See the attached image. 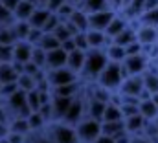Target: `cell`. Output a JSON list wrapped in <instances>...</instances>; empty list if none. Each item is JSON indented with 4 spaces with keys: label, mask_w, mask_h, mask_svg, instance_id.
I'll list each match as a JSON object with an SVG mask.
<instances>
[{
    "label": "cell",
    "mask_w": 158,
    "mask_h": 143,
    "mask_svg": "<svg viewBox=\"0 0 158 143\" xmlns=\"http://www.w3.org/2000/svg\"><path fill=\"white\" fill-rule=\"evenodd\" d=\"M30 61H31V63H35L39 68H44V63H46V51H44V50H40L39 46H33Z\"/></svg>",
    "instance_id": "cell-38"
},
{
    "label": "cell",
    "mask_w": 158,
    "mask_h": 143,
    "mask_svg": "<svg viewBox=\"0 0 158 143\" xmlns=\"http://www.w3.org/2000/svg\"><path fill=\"white\" fill-rule=\"evenodd\" d=\"M85 37H86V42H88V50H90V48H99V50H103V48L110 42V39L105 35L103 31H99V30H86V31H85Z\"/></svg>",
    "instance_id": "cell-18"
},
{
    "label": "cell",
    "mask_w": 158,
    "mask_h": 143,
    "mask_svg": "<svg viewBox=\"0 0 158 143\" xmlns=\"http://www.w3.org/2000/svg\"><path fill=\"white\" fill-rule=\"evenodd\" d=\"M121 119H123V116H121L119 105L107 103L105 110H103V116H101V121H121Z\"/></svg>",
    "instance_id": "cell-30"
},
{
    "label": "cell",
    "mask_w": 158,
    "mask_h": 143,
    "mask_svg": "<svg viewBox=\"0 0 158 143\" xmlns=\"http://www.w3.org/2000/svg\"><path fill=\"white\" fill-rule=\"evenodd\" d=\"M37 46H39L40 50H44V51H50V50L59 48V40L52 35V33H42V37H40V40H39Z\"/></svg>",
    "instance_id": "cell-34"
},
{
    "label": "cell",
    "mask_w": 158,
    "mask_h": 143,
    "mask_svg": "<svg viewBox=\"0 0 158 143\" xmlns=\"http://www.w3.org/2000/svg\"><path fill=\"white\" fill-rule=\"evenodd\" d=\"M74 97H59V96H52L50 99V105H52V116H53V121H61L63 116L66 114V110L70 107Z\"/></svg>",
    "instance_id": "cell-13"
},
{
    "label": "cell",
    "mask_w": 158,
    "mask_h": 143,
    "mask_svg": "<svg viewBox=\"0 0 158 143\" xmlns=\"http://www.w3.org/2000/svg\"><path fill=\"white\" fill-rule=\"evenodd\" d=\"M52 11H48L44 6H35V9H33V13L30 15V18L26 20L31 28H42V24L46 22V18H48V15H50Z\"/></svg>",
    "instance_id": "cell-22"
},
{
    "label": "cell",
    "mask_w": 158,
    "mask_h": 143,
    "mask_svg": "<svg viewBox=\"0 0 158 143\" xmlns=\"http://www.w3.org/2000/svg\"><path fill=\"white\" fill-rule=\"evenodd\" d=\"M116 11L112 9H99L94 13H88V30H99L103 31L107 28V24L110 22V18L114 17Z\"/></svg>",
    "instance_id": "cell-10"
},
{
    "label": "cell",
    "mask_w": 158,
    "mask_h": 143,
    "mask_svg": "<svg viewBox=\"0 0 158 143\" xmlns=\"http://www.w3.org/2000/svg\"><path fill=\"white\" fill-rule=\"evenodd\" d=\"M77 141H85V143H92L99 134H101V121L92 119V117H81L77 123L74 125Z\"/></svg>",
    "instance_id": "cell-3"
},
{
    "label": "cell",
    "mask_w": 158,
    "mask_h": 143,
    "mask_svg": "<svg viewBox=\"0 0 158 143\" xmlns=\"http://www.w3.org/2000/svg\"><path fill=\"white\" fill-rule=\"evenodd\" d=\"M35 2H37V6H42V2H44V0H35Z\"/></svg>",
    "instance_id": "cell-55"
},
{
    "label": "cell",
    "mask_w": 158,
    "mask_h": 143,
    "mask_svg": "<svg viewBox=\"0 0 158 143\" xmlns=\"http://www.w3.org/2000/svg\"><path fill=\"white\" fill-rule=\"evenodd\" d=\"M156 44H158V42H156Z\"/></svg>",
    "instance_id": "cell-58"
},
{
    "label": "cell",
    "mask_w": 158,
    "mask_h": 143,
    "mask_svg": "<svg viewBox=\"0 0 158 143\" xmlns=\"http://www.w3.org/2000/svg\"><path fill=\"white\" fill-rule=\"evenodd\" d=\"M81 81H74L68 84H61V86H53L52 88V96H59V97H77L81 94Z\"/></svg>",
    "instance_id": "cell-16"
},
{
    "label": "cell",
    "mask_w": 158,
    "mask_h": 143,
    "mask_svg": "<svg viewBox=\"0 0 158 143\" xmlns=\"http://www.w3.org/2000/svg\"><path fill=\"white\" fill-rule=\"evenodd\" d=\"M61 66H66V53L61 48H55V50L46 51L44 70H53V68H61Z\"/></svg>",
    "instance_id": "cell-14"
},
{
    "label": "cell",
    "mask_w": 158,
    "mask_h": 143,
    "mask_svg": "<svg viewBox=\"0 0 158 143\" xmlns=\"http://www.w3.org/2000/svg\"><path fill=\"white\" fill-rule=\"evenodd\" d=\"M7 127H9V132H17V134H24V136L30 134V127H28L26 117H11Z\"/></svg>",
    "instance_id": "cell-29"
},
{
    "label": "cell",
    "mask_w": 158,
    "mask_h": 143,
    "mask_svg": "<svg viewBox=\"0 0 158 143\" xmlns=\"http://www.w3.org/2000/svg\"><path fill=\"white\" fill-rule=\"evenodd\" d=\"M17 86H19V90H22V92L35 90V79H33L31 75H28V73H20V75L17 77Z\"/></svg>",
    "instance_id": "cell-35"
},
{
    "label": "cell",
    "mask_w": 158,
    "mask_h": 143,
    "mask_svg": "<svg viewBox=\"0 0 158 143\" xmlns=\"http://www.w3.org/2000/svg\"><path fill=\"white\" fill-rule=\"evenodd\" d=\"M46 81L53 88V86H61V84H68V83L79 81V75L74 73V72L70 70V68H66V66H61V68L46 70Z\"/></svg>",
    "instance_id": "cell-6"
},
{
    "label": "cell",
    "mask_w": 158,
    "mask_h": 143,
    "mask_svg": "<svg viewBox=\"0 0 158 143\" xmlns=\"http://www.w3.org/2000/svg\"><path fill=\"white\" fill-rule=\"evenodd\" d=\"M42 30H39V28H30V31H28V37H26V40L31 44V46H37L40 40V37H42Z\"/></svg>",
    "instance_id": "cell-42"
},
{
    "label": "cell",
    "mask_w": 158,
    "mask_h": 143,
    "mask_svg": "<svg viewBox=\"0 0 158 143\" xmlns=\"http://www.w3.org/2000/svg\"><path fill=\"white\" fill-rule=\"evenodd\" d=\"M138 22L140 24H145V26H153V28H158V7H153V9H145L140 13L138 17Z\"/></svg>",
    "instance_id": "cell-31"
},
{
    "label": "cell",
    "mask_w": 158,
    "mask_h": 143,
    "mask_svg": "<svg viewBox=\"0 0 158 143\" xmlns=\"http://www.w3.org/2000/svg\"><path fill=\"white\" fill-rule=\"evenodd\" d=\"M92 143H114V138H110V136H105V134H99L96 140Z\"/></svg>",
    "instance_id": "cell-50"
},
{
    "label": "cell",
    "mask_w": 158,
    "mask_h": 143,
    "mask_svg": "<svg viewBox=\"0 0 158 143\" xmlns=\"http://www.w3.org/2000/svg\"><path fill=\"white\" fill-rule=\"evenodd\" d=\"M138 112H140V116H142L145 121H151V119H156L158 117V108L155 107V103L151 101V97L138 101Z\"/></svg>",
    "instance_id": "cell-24"
},
{
    "label": "cell",
    "mask_w": 158,
    "mask_h": 143,
    "mask_svg": "<svg viewBox=\"0 0 158 143\" xmlns=\"http://www.w3.org/2000/svg\"><path fill=\"white\" fill-rule=\"evenodd\" d=\"M9 143H26V136L24 134H17V132H9L7 136H6Z\"/></svg>",
    "instance_id": "cell-48"
},
{
    "label": "cell",
    "mask_w": 158,
    "mask_h": 143,
    "mask_svg": "<svg viewBox=\"0 0 158 143\" xmlns=\"http://www.w3.org/2000/svg\"><path fill=\"white\" fill-rule=\"evenodd\" d=\"M9 134V127H7V123H2L0 121V138H6Z\"/></svg>",
    "instance_id": "cell-51"
},
{
    "label": "cell",
    "mask_w": 158,
    "mask_h": 143,
    "mask_svg": "<svg viewBox=\"0 0 158 143\" xmlns=\"http://www.w3.org/2000/svg\"><path fill=\"white\" fill-rule=\"evenodd\" d=\"M66 22H70L76 31H86L88 30V13H85L83 9L76 7L72 11V15L66 18Z\"/></svg>",
    "instance_id": "cell-19"
},
{
    "label": "cell",
    "mask_w": 158,
    "mask_h": 143,
    "mask_svg": "<svg viewBox=\"0 0 158 143\" xmlns=\"http://www.w3.org/2000/svg\"><path fill=\"white\" fill-rule=\"evenodd\" d=\"M125 77H129V75L125 73L121 63H107L105 68L99 72V75L96 79V84H99V86H103L110 92H116Z\"/></svg>",
    "instance_id": "cell-2"
},
{
    "label": "cell",
    "mask_w": 158,
    "mask_h": 143,
    "mask_svg": "<svg viewBox=\"0 0 158 143\" xmlns=\"http://www.w3.org/2000/svg\"><path fill=\"white\" fill-rule=\"evenodd\" d=\"M46 130L53 143H77V136L72 125H66L63 121H52L46 125Z\"/></svg>",
    "instance_id": "cell-4"
},
{
    "label": "cell",
    "mask_w": 158,
    "mask_h": 143,
    "mask_svg": "<svg viewBox=\"0 0 158 143\" xmlns=\"http://www.w3.org/2000/svg\"><path fill=\"white\" fill-rule=\"evenodd\" d=\"M19 2H20V0H0V4H2L6 9H9L11 13H13V9L17 7V4H19Z\"/></svg>",
    "instance_id": "cell-49"
},
{
    "label": "cell",
    "mask_w": 158,
    "mask_h": 143,
    "mask_svg": "<svg viewBox=\"0 0 158 143\" xmlns=\"http://www.w3.org/2000/svg\"><path fill=\"white\" fill-rule=\"evenodd\" d=\"M35 9V4L33 2H28V0H20L17 4V7L13 9V20H28L30 15L33 13Z\"/></svg>",
    "instance_id": "cell-21"
},
{
    "label": "cell",
    "mask_w": 158,
    "mask_h": 143,
    "mask_svg": "<svg viewBox=\"0 0 158 143\" xmlns=\"http://www.w3.org/2000/svg\"><path fill=\"white\" fill-rule=\"evenodd\" d=\"M143 125H145V119L140 116V112L138 114H132L129 117H123V129L131 136H140L142 130H143Z\"/></svg>",
    "instance_id": "cell-15"
},
{
    "label": "cell",
    "mask_w": 158,
    "mask_h": 143,
    "mask_svg": "<svg viewBox=\"0 0 158 143\" xmlns=\"http://www.w3.org/2000/svg\"><path fill=\"white\" fill-rule=\"evenodd\" d=\"M0 84H2V83H0Z\"/></svg>",
    "instance_id": "cell-57"
},
{
    "label": "cell",
    "mask_w": 158,
    "mask_h": 143,
    "mask_svg": "<svg viewBox=\"0 0 158 143\" xmlns=\"http://www.w3.org/2000/svg\"><path fill=\"white\" fill-rule=\"evenodd\" d=\"M7 61H11V46L0 44V63H7Z\"/></svg>",
    "instance_id": "cell-47"
},
{
    "label": "cell",
    "mask_w": 158,
    "mask_h": 143,
    "mask_svg": "<svg viewBox=\"0 0 158 143\" xmlns=\"http://www.w3.org/2000/svg\"><path fill=\"white\" fill-rule=\"evenodd\" d=\"M127 26H129V20H127L123 15H118V13H114V17L110 18V22L107 24V28L103 30V33H105V35H107L109 39H110V40H112V39L118 35V33L121 31V30H123V28H127Z\"/></svg>",
    "instance_id": "cell-17"
},
{
    "label": "cell",
    "mask_w": 158,
    "mask_h": 143,
    "mask_svg": "<svg viewBox=\"0 0 158 143\" xmlns=\"http://www.w3.org/2000/svg\"><path fill=\"white\" fill-rule=\"evenodd\" d=\"M9 26H11V30H13V33H15V39H17V40H26L28 31H30V28H31L26 20H13Z\"/></svg>",
    "instance_id": "cell-32"
},
{
    "label": "cell",
    "mask_w": 158,
    "mask_h": 143,
    "mask_svg": "<svg viewBox=\"0 0 158 143\" xmlns=\"http://www.w3.org/2000/svg\"><path fill=\"white\" fill-rule=\"evenodd\" d=\"M19 90V86H17V81L15 83H4V84H0V96L6 99V97H9L11 94H15Z\"/></svg>",
    "instance_id": "cell-41"
},
{
    "label": "cell",
    "mask_w": 158,
    "mask_h": 143,
    "mask_svg": "<svg viewBox=\"0 0 158 143\" xmlns=\"http://www.w3.org/2000/svg\"><path fill=\"white\" fill-rule=\"evenodd\" d=\"M26 121H28V127H30V132L31 130H42L48 123L42 119V116H40L39 112H30L28 116H26Z\"/></svg>",
    "instance_id": "cell-33"
},
{
    "label": "cell",
    "mask_w": 158,
    "mask_h": 143,
    "mask_svg": "<svg viewBox=\"0 0 158 143\" xmlns=\"http://www.w3.org/2000/svg\"><path fill=\"white\" fill-rule=\"evenodd\" d=\"M13 22V13L9 11V9H6L2 4H0V24L2 26H7V24H11Z\"/></svg>",
    "instance_id": "cell-45"
},
{
    "label": "cell",
    "mask_w": 158,
    "mask_h": 143,
    "mask_svg": "<svg viewBox=\"0 0 158 143\" xmlns=\"http://www.w3.org/2000/svg\"><path fill=\"white\" fill-rule=\"evenodd\" d=\"M151 101L155 103V107L158 108V92H155V94H151Z\"/></svg>",
    "instance_id": "cell-53"
},
{
    "label": "cell",
    "mask_w": 158,
    "mask_h": 143,
    "mask_svg": "<svg viewBox=\"0 0 158 143\" xmlns=\"http://www.w3.org/2000/svg\"><path fill=\"white\" fill-rule=\"evenodd\" d=\"M31 50L33 46L28 42V40H17L13 46H11V61L13 63H28L30 57H31Z\"/></svg>",
    "instance_id": "cell-11"
},
{
    "label": "cell",
    "mask_w": 158,
    "mask_h": 143,
    "mask_svg": "<svg viewBox=\"0 0 158 143\" xmlns=\"http://www.w3.org/2000/svg\"><path fill=\"white\" fill-rule=\"evenodd\" d=\"M72 39H74L77 50H81V51H86V50H88V42H86L85 31H79V33H76V35H72Z\"/></svg>",
    "instance_id": "cell-43"
},
{
    "label": "cell",
    "mask_w": 158,
    "mask_h": 143,
    "mask_svg": "<svg viewBox=\"0 0 158 143\" xmlns=\"http://www.w3.org/2000/svg\"><path fill=\"white\" fill-rule=\"evenodd\" d=\"M59 24H61V18H59L55 13H50V15H48V18H46V22L42 24V28H40V30H42L44 33H52Z\"/></svg>",
    "instance_id": "cell-39"
},
{
    "label": "cell",
    "mask_w": 158,
    "mask_h": 143,
    "mask_svg": "<svg viewBox=\"0 0 158 143\" xmlns=\"http://www.w3.org/2000/svg\"><path fill=\"white\" fill-rule=\"evenodd\" d=\"M156 129H158V117H156Z\"/></svg>",
    "instance_id": "cell-56"
},
{
    "label": "cell",
    "mask_w": 158,
    "mask_h": 143,
    "mask_svg": "<svg viewBox=\"0 0 158 143\" xmlns=\"http://www.w3.org/2000/svg\"><path fill=\"white\" fill-rule=\"evenodd\" d=\"M136 40H138L142 46L156 44L158 42V28L145 26V24H138V26H136Z\"/></svg>",
    "instance_id": "cell-12"
},
{
    "label": "cell",
    "mask_w": 158,
    "mask_h": 143,
    "mask_svg": "<svg viewBox=\"0 0 158 143\" xmlns=\"http://www.w3.org/2000/svg\"><path fill=\"white\" fill-rule=\"evenodd\" d=\"M0 143H9V140L7 138H0Z\"/></svg>",
    "instance_id": "cell-54"
},
{
    "label": "cell",
    "mask_w": 158,
    "mask_h": 143,
    "mask_svg": "<svg viewBox=\"0 0 158 143\" xmlns=\"http://www.w3.org/2000/svg\"><path fill=\"white\" fill-rule=\"evenodd\" d=\"M123 129V119L121 121H101V134L105 136H110V138H116Z\"/></svg>",
    "instance_id": "cell-28"
},
{
    "label": "cell",
    "mask_w": 158,
    "mask_h": 143,
    "mask_svg": "<svg viewBox=\"0 0 158 143\" xmlns=\"http://www.w3.org/2000/svg\"><path fill=\"white\" fill-rule=\"evenodd\" d=\"M17 42V39H15V33H13V30H11V26L7 24V26H2L0 24V44H4V46H13Z\"/></svg>",
    "instance_id": "cell-36"
},
{
    "label": "cell",
    "mask_w": 158,
    "mask_h": 143,
    "mask_svg": "<svg viewBox=\"0 0 158 143\" xmlns=\"http://www.w3.org/2000/svg\"><path fill=\"white\" fill-rule=\"evenodd\" d=\"M103 51H105V55H107V61L109 63H121L127 55H125V50H123V46H118V44H114L112 40L103 48Z\"/></svg>",
    "instance_id": "cell-23"
},
{
    "label": "cell",
    "mask_w": 158,
    "mask_h": 143,
    "mask_svg": "<svg viewBox=\"0 0 158 143\" xmlns=\"http://www.w3.org/2000/svg\"><path fill=\"white\" fill-rule=\"evenodd\" d=\"M107 55L103 50L99 48H90L85 51V64H83V70L79 73V79H85L88 83H96L99 72L105 68L107 64Z\"/></svg>",
    "instance_id": "cell-1"
},
{
    "label": "cell",
    "mask_w": 158,
    "mask_h": 143,
    "mask_svg": "<svg viewBox=\"0 0 158 143\" xmlns=\"http://www.w3.org/2000/svg\"><path fill=\"white\" fill-rule=\"evenodd\" d=\"M52 35L55 37V39L59 40V44H61L63 40H66V39H70V37H72V33H70V31L66 30V26H64V22H61V24H59V26H57V28H55V30L52 31Z\"/></svg>",
    "instance_id": "cell-40"
},
{
    "label": "cell",
    "mask_w": 158,
    "mask_h": 143,
    "mask_svg": "<svg viewBox=\"0 0 158 143\" xmlns=\"http://www.w3.org/2000/svg\"><path fill=\"white\" fill-rule=\"evenodd\" d=\"M26 105L30 108V112H37V110H39V107L42 105V101H40V94L37 90L26 92Z\"/></svg>",
    "instance_id": "cell-37"
},
{
    "label": "cell",
    "mask_w": 158,
    "mask_h": 143,
    "mask_svg": "<svg viewBox=\"0 0 158 143\" xmlns=\"http://www.w3.org/2000/svg\"><path fill=\"white\" fill-rule=\"evenodd\" d=\"M149 59L143 53H136V55H127L121 61V66L127 75H142L143 72L147 70Z\"/></svg>",
    "instance_id": "cell-7"
},
{
    "label": "cell",
    "mask_w": 158,
    "mask_h": 143,
    "mask_svg": "<svg viewBox=\"0 0 158 143\" xmlns=\"http://www.w3.org/2000/svg\"><path fill=\"white\" fill-rule=\"evenodd\" d=\"M81 117H85V97L79 94L77 97H74L72 99V103H70V107L66 110V114L63 116V123H66V125H76Z\"/></svg>",
    "instance_id": "cell-8"
},
{
    "label": "cell",
    "mask_w": 158,
    "mask_h": 143,
    "mask_svg": "<svg viewBox=\"0 0 158 143\" xmlns=\"http://www.w3.org/2000/svg\"><path fill=\"white\" fill-rule=\"evenodd\" d=\"M143 90V83H142V75H129L121 81L119 88L116 90L121 96H131V97H138L140 92Z\"/></svg>",
    "instance_id": "cell-9"
},
{
    "label": "cell",
    "mask_w": 158,
    "mask_h": 143,
    "mask_svg": "<svg viewBox=\"0 0 158 143\" xmlns=\"http://www.w3.org/2000/svg\"><path fill=\"white\" fill-rule=\"evenodd\" d=\"M17 77H19V72L13 66L11 61L0 63V83H2V84H4V83H15Z\"/></svg>",
    "instance_id": "cell-25"
},
{
    "label": "cell",
    "mask_w": 158,
    "mask_h": 143,
    "mask_svg": "<svg viewBox=\"0 0 158 143\" xmlns=\"http://www.w3.org/2000/svg\"><path fill=\"white\" fill-rule=\"evenodd\" d=\"M83 64H85V51L74 50V51L66 53V68H70L74 73L79 75L83 70Z\"/></svg>",
    "instance_id": "cell-20"
},
{
    "label": "cell",
    "mask_w": 158,
    "mask_h": 143,
    "mask_svg": "<svg viewBox=\"0 0 158 143\" xmlns=\"http://www.w3.org/2000/svg\"><path fill=\"white\" fill-rule=\"evenodd\" d=\"M131 143H153V141L147 140V138H143V136H140V138H138V136H132V141Z\"/></svg>",
    "instance_id": "cell-52"
},
{
    "label": "cell",
    "mask_w": 158,
    "mask_h": 143,
    "mask_svg": "<svg viewBox=\"0 0 158 143\" xmlns=\"http://www.w3.org/2000/svg\"><path fill=\"white\" fill-rule=\"evenodd\" d=\"M132 40H136V28H132L131 24H129L127 28H123L118 35L112 39V42L118 44V46H127V44L132 42Z\"/></svg>",
    "instance_id": "cell-26"
},
{
    "label": "cell",
    "mask_w": 158,
    "mask_h": 143,
    "mask_svg": "<svg viewBox=\"0 0 158 143\" xmlns=\"http://www.w3.org/2000/svg\"><path fill=\"white\" fill-rule=\"evenodd\" d=\"M77 7L83 9L85 13H94V11H99V9H110L107 0H81V4Z\"/></svg>",
    "instance_id": "cell-27"
},
{
    "label": "cell",
    "mask_w": 158,
    "mask_h": 143,
    "mask_svg": "<svg viewBox=\"0 0 158 143\" xmlns=\"http://www.w3.org/2000/svg\"><path fill=\"white\" fill-rule=\"evenodd\" d=\"M63 2H64V0H44V2H42V6H44V7H46L48 11L55 13V11L59 9V6H61Z\"/></svg>",
    "instance_id": "cell-46"
},
{
    "label": "cell",
    "mask_w": 158,
    "mask_h": 143,
    "mask_svg": "<svg viewBox=\"0 0 158 143\" xmlns=\"http://www.w3.org/2000/svg\"><path fill=\"white\" fill-rule=\"evenodd\" d=\"M4 108L11 117H26L30 114V108L26 105V92L22 90H17L15 94H11L9 97L4 99Z\"/></svg>",
    "instance_id": "cell-5"
},
{
    "label": "cell",
    "mask_w": 158,
    "mask_h": 143,
    "mask_svg": "<svg viewBox=\"0 0 158 143\" xmlns=\"http://www.w3.org/2000/svg\"><path fill=\"white\" fill-rule=\"evenodd\" d=\"M123 50H125V55H136V53H142V44L138 40H132L127 46H123Z\"/></svg>",
    "instance_id": "cell-44"
}]
</instances>
